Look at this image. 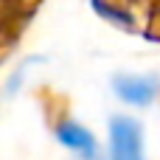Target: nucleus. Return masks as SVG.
<instances>
[{
    "instance_id": "obj_3",
    "label": "nucleus",
    "mask_w": 160,
    "mask_h": 160,
    "mask_svg": "<svg viewBox=\"0 0 160 160\" xmlns=\"http://www.w3.org/2000/svg\"><path fill=\"white\" fill-rule=\"evenodd\" d=\"M115 93L129 104H149L158 96V82L146 76H121L115 79Z\"/></svg>"
},
{
    "instance_id": "obj_1",
    "label": "nucleus",
    "mask_w": 160,
    "mask_h": 160,
    "mask_svg": "<svg viewBox=\"0 0 160 160\" xmlns=\"http://www.w3.org/2000/svg\"><path fill=\"white\" fill-rule=\"evenodd\" d=\"M112 160H143L141 146V124L132 118H112Z\"/></svg>"
},
{
    "instance_id": "obj_2",
    "label": "nucleus",
    "mask_w": 160,
    "mask_h": 160,
    "mask_svg": "<svg viewBox=\"0 0 160 160\" xmlns=\"http://www.w3.org/2000/svg\"><path fill=\"white\" fill-rule=\"evenodd\" d=\"M56 135H59V141L68 149L79 152L82 160H98V143H96L93 132H87L84 127H79V124H62Z\"/></svg>"
}]
</instances>
